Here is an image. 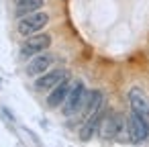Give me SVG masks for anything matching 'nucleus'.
I'll return each mask as SVG.
<instances>
[{
    "label": "nucleus",
    "mask_w": 149,
    "mask_h": 147,
    "mask_svg": "<svg viewBox=\"0 0 149 147\" xmlns=\"http://www.w3.org/2000/svg\"><path fill=\"white\" fill-rule=\"evenodd\" d=\"M127 135L131 143H143L149 137V118L137 114L131 110L129 118H127Z\"/></svg>",
    "instance_id": "obj_2"
},
{
    "label": "nucleus",
    "mask_w": 149,
    "mask_h": 147,
    "mask_svg": "<svg viewBox=\"0 0 149 147\" xmlns=\"http://www.w3.org/2000/svg\"><path fill=\"white\" fill-rule=\"evenodd\" d=\"M123 127H125V123H123V116H120V114L104 116V121H102V139H106V141L114 139V137L120 133Z\"/></svg>",
    "instance_id": "obj_10"
},
{
    "label": "nucleus",
    "mask_w": 149,
    "mask_h": 147,
    "mask_svg": "<svg viewBox=\"0 0 149 147\" xmlns=\"http://www.w3.org/2000/svg\"><path fill=\"white\" fill-rule=\"evenodd\" d=\"M45 0H17V15L25 17L31 13H37L39 8H43Z\"/></svg>",
    "instance_id": "obj_11"
},
{
    "label": "nucleus",
    "mask_w": 149,
    "mask_h": 147,
    "mask_svg": "<svg viewBox=\"0 0 149 147\" xmlns=\"http://www.w3.org/2000/svg\"><path fill=\"white\" fill-rule=\"evenodd\" d=\"M129 104H131L133 112L149 118V98L141 88H131L129 90Z\"/></svg>",
    "instance_id": "obj_8"
},
{
    "label": "nucleus",
    "mask_w": 149,
    "mask_h": 147,
    "mask_svg": "<svg viewBox=\"0 0 149 147\" xmlns=\"http://www.w3.org/2000/svg\"><path fill=\"white\" fill-rule=\"evenodd\" d=\"M47 23H49V15L37 10V13H31V15L21 17L17 29H19V33H21L23 37H31V35H35V33H41Z\"/></svg>",
    "instance_id": "obj_1"
},
{
    "label": "nucleus",
    "mask_w": 149,
    "mask_h": 147,
    "mask_svg": "<svg viewBox=\"0 0 149 147\" xmlns=\"http://www.w3.org/2000/svg\"><path fill=\"white\" fill-rule=\"evenodd\" d=\"M51 45V35H47V33H35V35H31V37H27V41L23 43V47H21V57H33V55H37V53H43L47 47Z\"/></svg>",
    "instance_id": "obj_3"
},
{
    "label": "nucleus",
    "mask_w": 149,
    "mask_h": 147,
    "mask_svg": "<svg viewBox=\"0 0 149 147\" xmlns=\"http://www.w3.org/2000/svg\"><path fill=\"white\" fill-rule=\"evenodd\" d=\"M53 61H55V55H51V53H37V55H33L31 61L27 63V76L33 78V76L45 74L53 65Z\"/></svg>",
    "instance_id": "obj_6"
},
{
    "label": "nucleus",
    "mask_w": 149,
    "mask_h": 147,
    "mask_svg": "<svg viewBox=\"0 0 149 147\" xmlns=\"http://www.w3.org/2000/svg\"><path fill=\"white\" fill-rule=\"evenodd\" d=\"M84 104H86V88H84L82 82H76V84L72 86V90H70L65 102H63V114H65V116H72V114L80 112V108H82Z\"/></svg>",
    "instance_id": "obj_4"
},
{
    "label": "nucleus",
    "mask_w": 149,
    "mask_h": 147,
    "mask_svg": "<svg viewBox=\"0 0 149 147\" xmlns=\"http://www.w3.org/2000/svg\"><path fill=\"white\" fill-rule=\"evenodd\" d=\"M65 70H47L45 74H41L37 80H35V90L37 92H49V90H53L61 80H65Z\"/></svg>",
    "instance_id": "obj_5"
},
{
    "label": "nucleus",
    "mask_w": 149,
    "mask_h": 147,
    "mask_svg": "<svg viewBox=\"0 0 149 147\" xmlns=\"http://www.w3.org/2000/svg\"><path fill=\"white\" fill-rule=\"evenodd\" d=\"M70 90H72V84H70L68 80H61L53 90H49V94H47V106H49V108H57V106H61V104L65 102Z\"/></svg>",
    "instance_id": "obj_9"
},
{
    "label": "nucleus",
    "mask_w": 149,
    "mask_h": 147,
    "mask_svg": "<svg viewBox=\"0 0 149 147\" xmlns=\"http://www.w3.org/2000/svg\"><path fill=\"white\" fill-rule=\"evenodd\" d=\"M104 116H106V112H104V106H100L96 112H92V114L88 116V121H86V123L82 125V129H80V139H82V141H90V139L96 135L98 127L102 125Z\"/></svg>",
    "instance_id": "obj_7"
},
{
    "label": "nucleus",
    "mask_w": 149,
    "mask_h": 147,
    "mask_svg": "<svg viewBox=\"0 0 149 147\" xmlns=\"http://www.w3.org/2000/svg\"><path fill=\"white\" fill-rule=\"evenodd\" d=\"M100 106H104V96H102L100 90H92V94H90L88 100H86V110H84V114L90 116V114L96 112Z\"/></svg>",
    "instance_id": "obj_12"
}]
</instances>
